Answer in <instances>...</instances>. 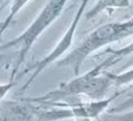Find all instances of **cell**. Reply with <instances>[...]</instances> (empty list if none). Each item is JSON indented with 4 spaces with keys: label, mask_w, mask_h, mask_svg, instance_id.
<instances>
[{
    "label": "cell",
    "mask_w": 133,
    "mask_h": 121,
    "mask_svg": "<svg viewBox=\"0 0 133 121\" xmlns=\"http://www.w3.org/2000/svg\"><path fill=\"white\" fill-rule=\"evenodd\" d=\"M129 7H131V0H97L95 2V6L83 15H85L87 20H91L103 13L104 11L111 13L113 9L129 8Z\"/></svg>",
    "instance_id": "obj_6"
},
{
    "label": "cell",
    "mask_w": 133,
    "mask_h": 121,
    "mask_svg": "<svg viewBox=\"0 0 133 121\" xmlns=\"http://www.w3.org/2000/svg\"><path fill=\"white\" fill-rule=\"evenodd\" d=\"M68 1L69 0H49L41 9V12L37 14L36 18L33 20V22L19 36H16L15 39L8 42H5L0 46V53H5V51H8L11 49L18 48L16 57L13 62V65H12L9 80H15L21 64L27 58L28 54H29L30 49L33 48L34 43L36 42V40L62 14Z\"/></svg>",
    "instance_id": "obj_3"
},
{
    "label": "cell",
    "mask_w": 133,
    "mask_h": 121,
    "mask_svg": "<svg viewBox=\"0 0 133 121\" xmlns=\"http://www.w3.org/2000/svg\"><path fill=\"white\" fill-rule=\"evenodd\" d=\"M0 1H2V5H1V7H0V9H1V8H4L5 7V4H6L7 0H0Z\"/></svg>",
    "instance_id": "obj_12"
},
{
    "label": "cell",
    "mask_w": 133,
    "mask_h": 121,
    "mask_svg": "<svg viewBox=\"0 0 133 121\" xmlns=\"http://www.w3.org/2000/svg\"><path fill=\"white\" fill-rule=\"evenodd\" d=\"M133 34V20L129 18L126 21L120 22H110L95 28L85 36V39L68 55L63 56L56 63L58 68H70L74 76L81 73L84 61L99 50L103 47L111 43H116L127 37H131Z\"/></svg>",
    "instance_id": "obj_2"
},
{
    "label": "cell",
    "mask_w": 133,
    "mask_h": 121,
    "mask_svg": "<svg viewBox=\"0 0 133 121\" xmlns=\"http://www.w3.org/2000/svg\"><path fill=\"white\" fill-rule=\"evenodd\" d=\"M90 0H82L78 6L77 11H76V14L74 16V19L71 20L70 25H69L68 29L65 30V33L63 34V36L60 39V41L56 43V46L51 49V51L46 55L43 58L39 60L37 62L33 63L30 66H28L25 71H22L21 73H18L16 77H21V76H25L27 73H30L29 75V78L26 80V83L21 86V89L19 90L18 93L19 94H22L26 92V90L29 87V85L43 72V70L46 68H48L50 64L55 63L60 60L61 57L66 54V51L71 48L72 46V42H74V37H75V34H76V30H77V27H78V23H79L81 19L83 18V14H84V11H85V7L87 5L89 4Z\"/></svg>",
    "instance_id": "obj_4"
},
{
    "label": "cell",
    "mask_w": 133,
    "mask_h": 121,
    "mask_svg": "<svg viewBox=\"0 0 133 121\" xmlns=\"http://www.w3.org/2000/svg\"><path fill=\"white\" fill-rule=\"evenodd\" d=\"M105 53L110 54L103 62L97 64L91 70L83 75L75 76V78L69 82L62 83L54 91H50L41 97H34L30 99H23L30 104H36L40 106H48L58 104L61 101L65 103L68 98L84 96L89 100H99L106 97V93L113 85L112 79L108 76L106 70L115 65L125 56L132 54V43H129L125 48L119 50L106 49Z\"/></svg>",
    "instance_id": "obj_1"
},
{
    "label": "cell",
    "mask_w": 133,
    "mask_h": 121,
    "mask_svg": "<svg viewBox=\"0 0 133 121\" xmlns=\"http://www.w3.org/2000/svg\"><path fill=\"white\" fill-rule=\"evenodd\" d=\"M106 73H108V76L112 79V83L115 86L117 87H120V86H124V85L126 84H131L132 82V69H129V70L126 71V72H122V73H113L111 72V71L106 70Z\"/></svg>",
    "instance_id": "obj_8"
},
{
    "label": "cell",
    "mask_w": 133,
    "mask_h": 121,
    "mask_svg": "<svg viewBox=\"0 0 133 121\" xmlns=\"http://www.w3.org/2000/svg\"><path fill=\"white\" fill-rule=\"evenodd\" d=\"M9 64L13 65V61H12V56L9 54L0 53V69H6L9 66Z\"/></svg>",
    "instance_id": "obj_10"
},
{
    "label": "cell",
    "mask_w": 133,
    "mask_h": 121,
    "mask_svg": "<svg viewBox=\"0 0 133 121\" xmlns=\"http://www.w3.org/2000/svg\"><path fill=\"white\" fill-rule=\"evenodd\" d=\"M30 1V0H13L11 4V11H9V14L6 16L4 21H1V28H0V42L2 41V35L8 29V27L11 26V23L13 22L14 18L18 15V13L23 8V7L27 5V2Z\"/></svg>",
    "instance_id": "obj_7"
},
{
    "label": "cell",
    "mask_w": 133,
    "mask_h": 121,
    "mask_svg": "<svg viewBox=\"0 0 133 121\" xmlns=\"http://www.w3.org/2000/svg\"><path fill=\"white\" fill-rule=\"evenodd\" d=\"M75 121H91V119H88V118H78V119H74Z\"/></svg>",
    "instance_id": "obj_11"
},
{
    "label": "cell",
    "mask_w": 133,
    "mask_h": 121,
    "mask_svg": "<svg viewBox=\"0 0 133 121\" xmlns=\"http://www.w3.org/2000/svg\"><path fill=\"white\" fill-rule=\"evenodd\" d=\"M22 101H0V121H36L33 105Z\"/></svg>",
    "instance_id": "obj_5"
},
{
    "label": "cell",
    "mask_w": 133,
    "mask_h": 121,
    "mask_svg": "<svg viewBox=\"0 0 133 121\" xmlns=\"http://www.w3.org/2000/svg\"><path fill=\"white\" fill-rule=\"evenodd\" d=\"M0 28H1V21H0Z\"/></svg>",
    "instance_id": "obj_13"
},
{
    "label": "cell",
    "mask_w": 133,
    "mask_h": 121,
    "mask_svg": "<svg viewBox=\"0 0 133 121\" xmlns=\"http://www.w3.org/2000/svg\"><path fill=\"white\" fill-rule=\"evenodd\" d=\"M14 86H15V80H8L5 84H0V101H2L6 98V96Z\"/></svg>",
    "instance_id": "obj_9"
}]
</instances>
